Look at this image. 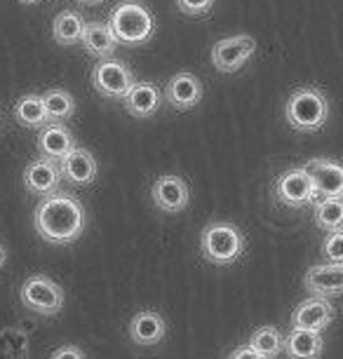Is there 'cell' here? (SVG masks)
I'll use <instances>...</instances> for the list:
<instances>
[{"mask_svg": "<svg viewBox=\"0 0 343 359\" xmlns=\"http://www.w3.org/2000/svg\"><path fill=\"white\" fill-rule=\"evenodd\" d=\"M177 8L188 17H203L214 8V0H177Z\"/></svg>", "mask_w": 343, "mask_h": 359, "instance_id": "obj_27", "label": "cell"}, {"mask_svg": "<svg viewBox=\"0 0 343 359\" xmlns=\"http://www.w3.org/2000/svg\"><path fill=\"white\" fill-rule=\"evenodd\" d=\"M231 357H235V359H240V357H252V359H259L257 350H254L250 343H247L245 348H238V350H233V352H231Z\"/></svg>", "mask_w": 343, "mask_h": 359, "instance_id": "obj_29", "label": "cell"}, {"mask_svg": "<svg viewBox=\"0 0 343 359\" xmlns=\"http://www.w3.org/2000/svg\"><path fill=\"white\" fill-rule=\"evenodd\" d=\"M118 36L113 33L111 24H104V22H90L85 26V36H83V45L87 54L97 59H109L113 57L118 47Z\"/></svg>", "mask_w": 343, "mask_h": 359, "instance_id": "obj_20", "label": "cell"}, {"mask_svg": "<svg viewBox=\"0 0 343 359\" xmlns=\"http://www.w3.org/2000/svg\"><path fill=\"white\" fill-rule=\"evenodd\" d=\"M275 195H278L282 205L301 209L318 198V191H315L313 176L308 174V169L294 167L278 176V181H275Z\"/></svg>", "mask_w": 343, "mask_h": 359, "instance_id": "obj_7", "label": "cell"}, {"mask_svg": "<svg viewBox=\"0 0 343 359\" xmlns=\"http://www.w3.org/2000/svg\"><path fill=\"white\" fill-rule=\"evenodd\" d=\"M151 198L160 212L179 214L191 205V188H188V184L181 176L165 174L156 179V184L151 188Z\"/></svg>", "mask_w": 343, "mask_h": 359, "instance_id": "obj_9", "label": "cell"}, {"mask_svg": "<svg viewBox=\"0 0 343 359\" xmlns=\"http://www.w3.org/2000/svg\"><path fill=\"white\" fill-rule=\"evenodd\" d=\"M85 26H87V22L78 15V12L64 10L55 17V24H52V38H55V43L64 45V47L78 45V43H83Z\"/></svg>", "mask_w": 343, "mask_h": 359, "instance_id": "obj_21", "label": "cell"}, {"mask_svg": "<svg viewBox=\"0 0 343 359\" xmlns=\"http://www.w3.org/2000/svg\"><path fill=\"white\" fill-rule=\"evenodd\" d=\"M313 219L315 226L327 233L343 228V198H322L320 202H315Z\"/></svg>", "mask_w": 343, "mask_h": 359, "instance_id": "obj_23", "label": "cell"}, {"mask_svg": "<svg viewBox=\"0 0 343 359\" xmlns=\"http://www.w3.org/2000/svg\"><path fill=\"white\" fill-rule=\"evenodd\" d=\"M15 118L19 125L29 127V130H40L50 123L47 118V108H45V101L43 97L38 94H26L15 104Z\"/></svg>", "mask_w": 343, "mask_h": 359, "instance_id": "obj_22", "label": "cell"}, {"mask_svg": "<svg viewBox=\"0 0 343 359\" xmlns=\"http://www.w3.org/2000/svg\"><path fill=\"white\" fill-rule=\"evenodd\" d=\"M125 108L134 118H151L158 113L160 104H163V92L153 83H134V87L127 92Z\"/></svg>", "mask_w": 343, "mask_h": 359, "instance_id": "obj_18", "label": "cell"}, {"mask_svg": "<svg viewBox=\"0 0 343 359\" xmlns=\"http://www.w3.org/2000/svg\"><path fill=\"white\" fill-rule=\"evenodd\" d=\"M19 298L31 313H38V315H45V317H52V315H59L64 308V291L62 287L50 280L47 275H33L29 277L22 289H19Z\"/></svg>", "mask_w": 343, "mask_h": 359, "instance_id": "obj_5", "label": "cell"}, {"mask_svg": "<svg viewBox=\"0 0 343 359\" xmlns=\"http://www.w3.org/2000/svg\"><path fill=\"white\" fill-rule=\"evenodd\" d=\"M43 101H45V108H47V118L50 123H66L69 118H73L76 113V101L66 90H47L43 94Z\"/></svg>", "mask_w": 343, "mask_h": 359, "instance_id": "obj_24", "label": "cell"}, {"mask_svg": "<svg viewBox=\"0 0 343 359\" xmlns=\"http://www.w3.org/2000/svg\"><path fill=\"white\" fill-rule=\"evenodd\" d=\"M205 97V87H203V80L193 73H186L181 71L177 76H172L167 80V87H165V99L167 104L177 111H191L203 101Z\"/></svg>", "mask_w": 343, "mask_h": 359, "instance_id": "obj_11", "label": "cell"}, {"mask_svg": "<svg viewBox=\"0 0 343 359\" xmlns=\"http://www.w3.org/2000/svg\"><path fill=\"white\" fill-rule=\"evenodd\" d=\"M322 256L325 261L343 263V228L327 233L325 242H322Z\"/></svg>", "mask_w": 343, "mask_h": 359, "instance_id": "obj_26", "label": "cell"}, {"mask_svg": "<svg viewBox=\"0 0 343 359\" xmlns=\"http://www.w3.org/2000/svg\"><path fill=\"white\" fill-rule=\"evenodd\" d=\"M334 320V306L325 296H313L301 301L292 313V327L325 331Z\"/></svg>", "mask_w": 343, "mask_h": 359, "instance_id": "obj_13", "label": "cell"}, {"mask_svg": "<svg viewBox=\"0 0 343 359\" xmlns=\"http://www.w3.org/2000/svg\"><path fill=\"white\" fill-rule=\"evenodd\" d=\"M304 284L313 296H343V263L327 261L308 268Z\"/></svg>", "mask_w": 343, "mask_h": 359, "instance_id": "obj_12", "label": "cell"}, {"mask_svg": "<svg viewBox=\"0 0 343 359\" xmlns=\"http://www.w3.org/2000/svg\"><path fill=\"white\" fill-rule=\"evenodd\" d=\"M19 3H24V5H31V3H40V0H19Z\"/></svg>", "mask_w": 343, "mask_h": 359, "instance_id": "obj_32", "label": "cell"}, {"mask_svg": "<svg viewBox=\"0 0 343 359\" xmlns=\"http://www.w3.org/2000/svg\"><path fill=\"white\" fill-rule=\"evenodd\" d=\"M257 52V40L247 33L224 38L212 47V64L219 73H235L240 71Z\"/></svg>", "mask_w": 343, "mask_h": 359, "instance_id": "obj_8", "label": "cell"}, {"mask_svg": "<svg viewBox=\"0 0 343 359\" xmlns=\"http://www.w3.org/2000/svg\"><path fill=\"white\" fill-rule=\"evenodd\" d=\"M80 5H102V3H106V0H78Z\"/></svg>", "mask_w": 343, "mask_h": 359, "instance_id": "obj_31", "label": "cell"}, {"mask_svg": "<svg viewBox=\"0 0 343 359\" xmlns=\"http://www.w3.org/2000/svg\"><path fill=\"white\" fill-rule=\"evenodd\" d=\"M76 137L71 134V130L64 123H47L45 127H40L36 148L40 158L55 160L59 162L71 148H76Z\"/></svg>", "mask_w": 343, "mask_h": 359, "instance_id": "obj_14", "label": "cell"}, {"mask_svg": "<svg viewBox=\"0 0 343 359\" xmlns=\"http://www.w3.org/2000/svg\"><path fill=\"white\" fill-rule=\"evenodd\" d=\"M285 115L292 130L304 134L318 132L327 125L329 101L315 87H301V90L292 92V97L287 99Z\"/></svg>", "mask_w": 343, "mask_h": 359, "instance_id": "obj_4", "label": "cell"}, {"mask_svg": "<svg viewBox=\"0 0 343 359\" xmlns=\"http://www.w3.org/2000/svg\"><path fill=\"white\" fill-rule=\"evenodd\" d=\"M250 345L257 350L259 359H273L285 350V336L275 327H259L252 334Z\"/></svg>", "mask_w": 343, "mask_h": 359, "instance_id": "obj_25", "label": "cell"}, {"mask_svg": "<svg viewBox=\"0 0 343 359\" xmlns=\"http://www.w3.org/2000/svg\"><path fill=\"white\" fill-rule=\"evenodd\" d=\"M36 230L45 242L57 247L73 245L87 226L85 207L80 205L76 195L69 193H52L40 200L36 207Z\"/></svg>", "mask_w": 343, "mask_h": 359, "instance_id": "obj_1", "label": "cell"}, {"mask_svg": "<svg viewBox=\"0 0 343 359\" xmlns=\"http://www.w3.org/2000/svg\"><path fill=\"white\" fill-rule=\"evenodd\" d=\"M167 336V322L160 313L144 310L130 322V338L137 345H158Z\"/></svg>", "mask_w": 343, "mask_h": 359, "instance_id": "obj_17", "label": "cell"}, {"mask_svg": "<svg viewBox=\"0 0 343 359\" xmlns=\"http://www.w3.org/2000/svg\"><path fill=\"white\" fill-rule=\"evenodd\" d=\"M62 167L55 160L47 158H38L29 162V167L24 169V186L31 195H38V198H47V195L57 193L59 186H62Z\"/></svg>", "mask_w": 343, "mask_h": 359, "instance_id": "obj_10", "label": "cell"}, {"mask_svg": "<svg viewBox=\"0 0 343 359\" xmlns=\"http://www.w3.org/2000/svg\"><path fill=\"white\" fill-rule=\"evenodd\" d=\"M5 261H8V252H5V247L0 245V270H3V266H5Z\"/></svg>", "mask_w": 343, "mask_h": 359, "instance_id": "obj_30", "label": "cell"}, {"mask_svg": "<svg viewBox=\"0 0 343 359\" xmlns=\"http://www.w3.org/2000/svg\"><path fill=\"white\" fill-rule=\"evenodd\" d=\"M52 357L55 359H62V357H85L83 350H78L76 345H64V348H59L52 352Z\"/></svg>", "mask_w": 343, "mask_h": 359, "instance_id": "obj_28", "label": "cell"}, {"mask_svg": "<svg viewBox=\"0 0 343 359\" xmlns=\"http://www.w3.org/2000/svg\"><path fill=\"white\" fill-rule=\"evenodd\" d=\"M247 247V240L238 226L228 221H212L207 223L203 235H200V249H203L205 261L214 266H233L242 259Z\"/></svg>", "mask_w": 343, "mask_h": 359, "instance_id": "obj_2", "label": "cell"}, {"mask_svg": "<svg viewBox=\"0 0 343 359\" xmlns=\"http://www.w3.org/2000/svg\"><path fill=\"white\" fill-rule=\"evenodd\" d=\"M64 179L73 186H90L97 179V160L94 155L83 146L71 148L69 153L59 160Z\"/></svg>", "mask_w": 343, "mask_h": 359, "instance_id": "obj_15", "label": "cell"}, {"mask_svg": "<svg viewBox=\"0 0 343 359\" xmlns=\"http://www.w3.org/2000/svg\"><path fill=\"white\" fill-rule=\"evenodd\" d=\"M322 331L292 327V331L285 336V352L287 357L294 359H315L322 355Z\"/></svg>", "mask_w": 343, "mask_h": 359, "instance_id": "obj_19", "label": "cell"}, {"mask_svg": "<svg viewBox=\"0 0 343 359\" xmlns=\"http://www.w3.org/2000/svg\"><path fill=\"white\" fill-rule=\"evenodd\" d=\"M113 33L125 45H144L156 33V19L153 12L139 0H123L111 10L109 19Z\"/></svg>", "mask_w": 343, "mask_h": 359, "instance_id": "obj_3", "label": "cell"}, {"mask_svg": "<svg viewBox=\"0 0 343 359\" xmlns=\"http://www.w3.org/2000/svg\"><path fill=\"white\" fill-rule=\"evenodd\" d=\"M320 198H343V167L334 160H311L306 165Z\"/></svg>", "mask_w": 343, "mask_h": 359, "instance_id": "obj_16", "label": "cell"}, {"mask_svg": "<svg viewBox=\"0 0 343 359\" xmlns=\"http://www.w3.org/2000/svg\"><path fill=\"white\" fill-rule=\"evenodd\" d=\"M134 73L130 66L116 59H99L92 69V85L106 99H125L134 87Z\"/></svg>", "mask_w": 343, "mask_h": 359, "instance_id": "obj_6", "label": "cell"}]
</instances>
